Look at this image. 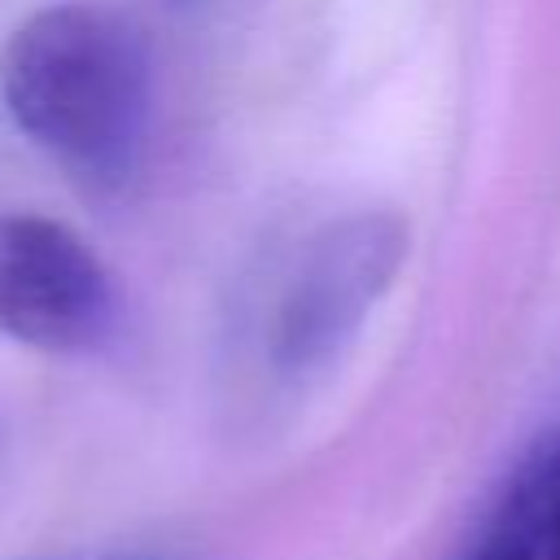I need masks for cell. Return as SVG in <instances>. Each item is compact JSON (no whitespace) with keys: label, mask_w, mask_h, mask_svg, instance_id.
Returning <instances> with one entry per match:
<instances>
[{"label":"cell","mask_w":560,"mask_h":560,"mask_svg":"<svg viewBox=\"0 0 560 560\" xmlns=\"http://www.w3.org/2000/svg\"><path fill=\"white\" fill-rule=\"evenodd\" d=\"M0 96L13 127L70 179L118 188L153 127V48L118 4L61 0L4 44Z\"/></svg>","instance_id":"cell-1"},{"label":"cell","mask_w":560,"mask_h":560,"mask_svg":"<svg viewBox=\"0 0 560 560\" xmlns=\"http://www.w3.org/2000/svg\"><path fill=\"white\" fill-rule=\"evenodd\" d=\"M407 258V223L389 210H359L306 241L267 315V363L280 376L324 372L389 293Z\"/></svg>","instance_id":"cell-2"},{"label":"cell","mask_w":560,"mask_h":560,"mask_svg":"<svg viewBox=\"0 0 560 560\" xmlns=\"http://www.w3.org/2000/svg\"><path fill=\"white\" fill-rule=\"evenodd\" d=\"M118 319V293L92 245L48 219H0V332L52 354L92 350Z\"/></svg>","instance_id":"cell-3"},{"label":"cell","mask_w":560,"mask_h":560,"mask_svg":"<svg viewBox=\"0 0 560 560\" xmlns=\"http://www.w3.org/2000/svg\"><path fill=\"white\" fill-rule=\"evenodd\" d=\"M455 560H560V420L508 468Z\"/></svg>","instance_id":"cell-4"},{"label":"cell","mask_w":560,"mask_h":560,"mask_svg":"<svg viewBox=\"0 0 560 560\" xmlns=\"http://www.w3.org/2000/svg\"><path fill=\"white\" fill-rule=\"evenodd\" d=\"M48 560H171L153 551H83V556H48Z\"/></svg>","instance_id":"cell-5"}]
</instances>
